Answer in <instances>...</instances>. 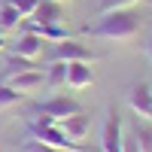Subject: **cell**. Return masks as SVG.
Segmentation results:
<instances>
[{"label": "cell", "mask_w": 152, "mask_h": 152, "mask_svg": "<svg viewBox=\"0 0 152 152\" xmlns=\"http://www.w3.org/2000/svg\"><path fill=\"white\" fill-rule=\"evenodd\" d=\"M128 107L140 119H152V85L149 82H140L128 91Z\"/></svg>", "instance_id": "5b68a950"}, {"label": "cell", "mask_w": 152, "mask_h": 152, "mask_svg": "<svg viewBox=\"0 0 152 152\" xmlns=\"http://www.w3.org/2000/svg\"><path fill=\"white\" fill-rule=\"evenodd\" d=\"M134 140H137V146H140V152H152V128H146V125L137 122L134 125Z\"/></svg>", "instance_id": "9a60e30c"}, {"label": "cell", "mask_w": 152, "mask_h": 152, "mask_svg": "<svg viewBox=\"0 0 152 152\" xmlns=\"http://www.w3.org/2000/svg\"><path fill=\"white\" fill-rule=\"evenodd\" d=\"M146 58L152 61V37H149V43H146Z\"/></svg>", "instance_id": "ffe728a7"}, {"label": "cell", "mask_w": 152, "mask_h": 152, "mask_svg": "<svg viewBox=\"0 0 152 152\" xmlns=\"http://www.w3.org/2000/svg\"><path fill=\"white\" fill-rule=\"evenodd\" d=\"M31 110H34V116H52L55 122L82 113V107L76 104L73 97H49V100H43V104H34Z\"/></svg>", "instance_id": "3957f363"}, {"label": "cell", "mask_w": 152, "mask_h": 152, "mask_svg": "<svg viewBox=\"0 0 152 152\" xmlns=\"http://www.w3.org/2000/svg\"><path fill=\"white\" fill-rule=\"evenodd\" d=\"M21 24V12L12 6V3H6V6H0V31H12V28H18Z\"/></svg>", "instance_id": "8fae6325"}, {"label": "cell", "mask_w": 152, "mask_h": 152, "mask_svg": "<svg viewBox=\"0 0 152 152\" xmlns=\"http://www.w3.org/2000/svg\"><path fill=\"white\" fill-rule=\"evenodd\" d=\"M43 82H46V76H43V70H24V73H15V76H9L6 79V85L9 88H15V91H21V94H31V91H37V88H43Z\"/></svg>", "instance_id": "8992f818"}, {"label": "cell", "mask_w": 152, "mask_h": 152, "mask_svg": "<svg viewBox=\"0 0 152 152\" xmlns=\"http://www.w3.org/2000/svg\"><path fill=\"white\" fill-rule=\"evenodd\" d=\"M67 85L70 88H88V85H94V70L85 64V61H70L67 64Z\"/></svg>", "instance_id": "ba28073f"}, {"label": "cell", "mask_w": 152, "mask_h": 152, "mask_svg": "<svg viewBox=\"0 0 152 152\" xmlns=\"http://www.w3.org/2000/svg\"><path fill=\"white\" fill-rule=\"evenodd\" d=\"M46 85H49V88L67 85V64H64V61H55V64L49 67V73H46Z\"/></svg>", "instance_id": "7c38bea8"}, {"label": "cell", "mask_w": 152, "mask_h": 152, "mask_svg": "<svg viewBox=\"0 0 152 152\" xmlns=\"http://www.w3.org/2000/svg\"><path fill=\"white\" fill-rule=\"evenodd\" d=\"M140 34V18L131 9H116L100 15L97 24H88L79 31V37H91V40H110V43H128Z\"/></svg>", "instance_id": "6da1fadb"}, {"label": "cell", "mask_w": 152, "mask_h": 152, "mask_svg": "<svg viewBox=\"0 0 152 152\" xmlns=\"http://www.w3.org/2000/svg\"><path fill=\"white\" fill-rule=\"evenodd\" d=\"M24 100L21 91H15V88H9V85H0V110H9V107H18Z\"/></svg>", "instance_id": "5bb4252c"}, {"label": "cell", "mask_w": 152, "mask_h": 152, "mask_svg": "<svg viewBox=\"0 0 152 152\" xmlns=\"http://www.w3.org/2000/svg\"><path fill=\"white\" fill-rule=\"evenodd\" d=\"M134 3H140V0H100L97 15H107V12H116V9H131Z\"/></svg>", "instance_id": "2e32d148"}, {"label": "cell", "mask_w": 152, "mask_h": 152, "mask_svg": "<svg viewBox=\"0 0 152 152\" xmlns=\"http://www.w3.org/2000/svg\"><path fill=\"white\" fill-rule=\"evenodd\" d=\"M55 3H67V0H55Z\"/></svg>", "instance_id": "7402d4cb"}, {"label": "cell", "mask_w": 152, "mask_h": 152, "mask_svg": "<svg viewBox=\"0 0 152 152\" xmlns=\"http://www.w3.org/2000/svg\"><path fill=\"white\" fill-rule=\"evenodd\" d=\"M9 3L21 12V18H28V15H34V9L40 6V0H9Z\"/></svg>", "instance_id": "ac0fdd59"}, {"label": "cell", "mask_w": 152, "mask_h": 152, "mask_svg": "<svg viewBox=\"0 0 152 152\" xmlns=\"http://www.w3.org/2000/svg\"><path fill=\"white\" fill-rule=\"evenodd\" d=\"M6 49V37H3V31H0V52Z\"/></svg>", "instance_id": "44dd1931"}, {"label": "cell", "mask_w": 152, "mask_h": 152, "mask_svg": "<svg viewBox=\"0 0 152 152\" xmlns=\"http://www.w3.org/2000/svg\"><path fill=\"white\" fill-rule=\"evenodd\" d=\"M21 152H67V149H58V146H49V143H43V140L28 137V140L21 143Z\"/></svg>", "instance_id": "e0dca14e"}, {"label": "cell", "mask_w": 152, "mask_h": 152, "mask_svg": "<svg viewBox=\"0 0 152 152\" xmlns=\"http://www.w3.org/2000/svg\"><path fill=\"white\" fill-rule=\"evenodd\" d=\"M49 61H64V64H70V61H97V55L91 52V49H85L82 43H76V40H64V43H55V49L49 52Z\"/></svg>", "instance_id": "277c9868"}, {"label": "cell", "mask_w": 152, "mask_h": 152, "mask_svg": "<svg viewBox=\"0 0 152 152\" xmlns=\"http://www.w3.org/2000/svg\"><path fill=\"white\" fill-rule=\"evenodd\" d=\"M125 149V131H122V116L116 110L107 113L104 131H100V152H122Z\"/></svg>", "instance_id": "7a4b0ae2"}, {"label": "cell", "mask_w": 152, "mask_h": 152, "mask_svg": "<svg viewBox=\"0 0 152 152\" xmlns=\"http://www.w3.org/2000/svg\"><path fill=\"white\" fill-rule=\"evenodd\" d=\"M58 128L64 131V134L70 137V140L82 143L85 137H88V131H91V122H88V116L76 113V116H67V119H61V122H58Z\"/></svg>", "instance_id": "52a82bcc"}, {"label": "cell", "mask_w": 152, "mask_h": 152, "mask_svg": "<svg viewBox=\"0 0 152 152\" xmlns=\"http://www.w3.org/2000/svg\"><path fill=\"white\" fill-rule=\"evenodd\" d=\"M43 37H37V34H28V31H24L21 37H18V40L15 43H12V55H18V58H37V55H40L43 52Z\"/></svg>", "instance_id": "9c48e42d"}, {"label": "cell", "mask_w": 152, "mask_h": 152, "mask_svg": "<svg viewBox=\"0 0 152 152\" xmlns=\"http://www.w3.org/2000/svg\"><path fill=\"white\" fill-rule=\"evenodd\" d=\"M37 64L31 58H18V55H12L6 61V70H3V79H9V76H15V73H24V70H34Z\"/></svg>", "instance_id": "4fadbf2b"}, {"label": "cell", "mask_w": 152, "mask_h": 152, "mask_svg": "<svg viewBox=\"0 0 152 152\" xmlns=\"http://www.w3.org/2000/svg\"><path fill=\"white\" fill-rule=\"evenodd\" d=\"M122 152H140V146H137V140H134V134L125 137V149H122Z\"/></svg>", "instance_id": "d6986e66"}, {"label": "cell", "mask_w": 152, "mask_h": 152, "mask_svg": "<svg viewBox=\"0 0 152 152\" xmlns=\"http://www.w3.org/2000/svg\"><path fill=\"white\" fill-rule=\"evenodd\" d=\"M34 18L40 24H58L64 18V3H55V0H40V6L34 9Z\"/></svg>", "instance_id": "30bf717a"}]
</instances>
